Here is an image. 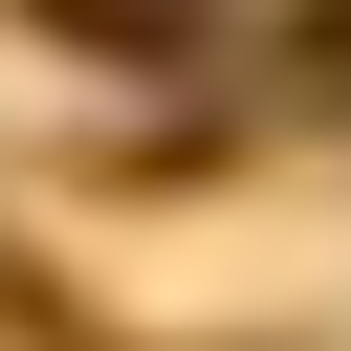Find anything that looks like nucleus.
I'll return each mask as SVG.
<instances>
[{
    "label": "nucleus",
    "mask_w": 351,
    "mask_h": 351,
    "mask_svg": "<svg viewBox=\"0 0 351 351\" xmlns=\"http://www.w3.org/2000/svg\"><path fill=\"white\" fill-rule=\"evenodd\" d=\"M66 44H197V0H44Z\"/></svg>",
    "instance_id": "1"
}]
</instances>
